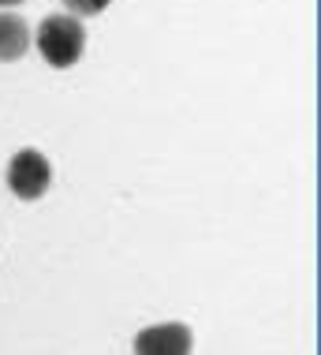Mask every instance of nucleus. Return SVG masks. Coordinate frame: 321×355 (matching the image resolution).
Instances as JSON below:
<instances>
[{"instance_id":"nucleus-1","label":"nucleus","mask_w":321,"mask_h":355,"mask_svg":"<svg viewBox=\"0 0 321 355\" xmlns=\"http://www.w3.org/2000/svg\"><path fill=\"white\" fill-rule=\"evenodd\" d=\"M34 42H37V53L45 56L49 68L67 71V68H75L86 53V26H83V19H75L67 12H53L37 23Z\"/></svg>"},{"instance_id":"nucleus-2","label":"nucleus","mask_w":321,"mask_h":355,"mask_svg":"<svg viewBox=\"0 0 321 355\" xmlns=\"http://www.w3.org/2000/svg\"><path fill=\"white\" fill-rule=\"evenodd\" d=\"M8 187L19 202H37L53 187V161L42 150H15L8 161Z\"/></svg>"},{"instance_id":"nucleus-3","label":"nucleus","mask_w":321,"mask_h":355,"mask_svg":"<svg viewBox=\"0 0 321 355\" xmlns=\"http://www.w3.org/2000/svg\"><path fill=\"white\" fill-rule=\"evenodd\" d=\"M135 355H191L194 352V333L187 322H157L135 333L131 340Z\"/></svg>"},{"instance_id":"nucleus-4","label":"nucleus","mask_w":321,"mask_h":355,"mask_svg":"<svg viewBox=\"0 0 321 355\" xmlns=\"http://www.w3.org/2000/svg\"><path fill=\"white\" fill-rule=\"evenodd\" d=\"M31 45H34L31 23H26L23 15H15V12H0V60L4 64L23 60Z\"/></svg>"},{"instance_id":"nucleus-5","label":"nucleus","mask_w":321,"mask_h":355,"mask_svg":"<svg viewBox=\"0 0 321 355\" xmlns=\"http://www.w3.org/2000/svg\"><path fill=\"white\" fill-rule=\"evenodd\" d=\"M112 0H64V12L75 15V19H90V15H101L109 12Z\"/></svg>"},{"instance_id":"nucleus-6","label":"nucleus","mask_w":321,"mask_h":355,"mask_svg":"<svg viewBox=\"0 0 321 355\" xmlns=\"http://www.w3.org/2000/svg\"><path fill=\"white\" fill-rule=\"evenodd\" d=\"M15 4H23V0H0V12H12Z\"/></svg>"}]
</instances>
